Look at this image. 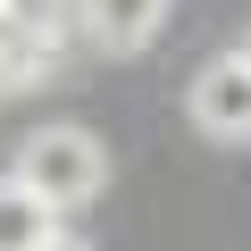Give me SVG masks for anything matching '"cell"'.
<instances>
[{
  "label": "cell",
  "mask_w": 251,
  "mask_h": 251,
  "mask_svg": "<svg viewBox=\"0 0 251 251\" xmlns=\"http://www.w3.org/2000/svg\"><path fill=\"white\" fill-rule=\"evenodd\" d=\"M9 176L34 184V193L67 218V209L100 201V184H109V151H100V134H84V126H34V134L17 143V168H9Z\"/></svg>",
  "instance_id": "6da1fadb"
},
{
  "label": "cell",
  "mask_w": 251,
  "mask_h": 251,
  "mask_svg": "<svg viewBox=\"0 0 251 251\" xmlns=\"http://www.w3.org/2000/svg\"><path fill=\"white\" fill-rule=\"evenodd\" d=\"M193 126L209 143H251V67L243 59H209L201 75H193Z\"/></svg>",
  "instance_id": "7a4b0ae2"
},
{
  "label": "cell",
  "mask_w": 251,
  "mask_h": 251,
  "mask_svg": "<svg viewBox=\"0 0 251 251\" xmlns=\"http://www.w3.org/2000/svg\"><path fill=\"white\" fill-rule=\"evenodd\" d=\"M75 25H84L109 59H134V50L168 25V0H75Z\"/></svg>",
  "instance_id": "3957f363"
},
{
  "label": "cell",
  "mask_w": 251,
  "mask_h": 251,
  "mask_svg": "<svg viewBox=\"0 0 251 251\" xmlns=\"http://www.w3.org/2000/svg\"><path fill=\"white\" fill-rule=\"evenodd\" d=\"M50 234H59V209H50L34 184L0 176V251H42Z\"/></svg>",
  "instance_id": "277c9868"
},
{
  "label": "cell",
  "mask_w": 251,
  "mask_h": 251,
  "mask_svg": "<svg viewBox=\"0 0 251 251\" xmlns=\"http://www.w3.org/2000/svg\"><path fill=\"white\" fill-rule=\"evenodd\" d=\"M50 75V42L17 34V25H0V92H34Z\"/></svg>",
  "instance_id": "5b68a950"
},
{
  "label": "cell",
  "mask_w": 251,
  "mask_h": 251,
  "mask_svg": "<svg viewBox=\"0 0 251 251\" xmlns=\"http://www.w3.org/2000/svg\"><path fill=\"white\" fill-rule=\"evenodd\" d=\"M67 17H75V0H0V25H17V34H34V42H50V50H59Z\"/></svg>",
  "instance_id": "8992f818"
},
{
  "label": "cell",
  "mask_w": 251,
  "mask_h": 251,
  "mask_svg": "<svg viewBox=\"0 0 251 251\" xmlns=\"http://www.w3.org/2000/svg\"><path fill=\"white\" fill-rule=\"evenodd\" d=\"M42 251H84V243H75V234H67V226H59V234H50V243H42Z\"/></svg>",
  "instance_id": "52a82bcc"
},
{
  "label": "cell",
  "mask_w": 251,
  "mask_h": 251,
  "mask_svg": "<svg viewBox=\"0 0 251 251\" xmlns=\"http://www.w3.org/2000/svg\"><path fill=\"white\" fill-rule=\"evenodd\" d=\"M234 59H243V67H251V42H243V50H234Z\"/></svg>",
  "instance_id": "ba28073f"
}]
</instances>
